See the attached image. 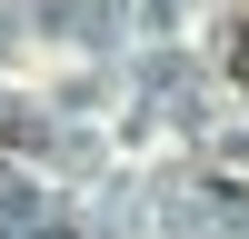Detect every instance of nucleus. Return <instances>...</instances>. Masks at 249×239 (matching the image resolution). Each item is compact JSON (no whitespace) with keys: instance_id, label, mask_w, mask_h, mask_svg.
Returning a JSON list of instances; mask_svg holds the SVG:
<instances>
[{"instance_id":"1","label":"nucleus","mask_w":249,"mask_h":239,"mask_svg":"<svg viewBox=\"0 0 249 239\" xmlns=\"http://www.w3.org/2000/svg\"><path fill=\"white\" fill-rule=\"evenodd\" d=\"M219 60H230V80H249V20L230 30V50H219Z\"/></svg>"}]
</instances>
